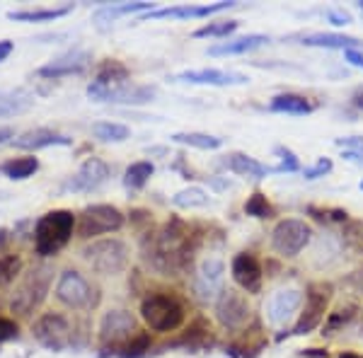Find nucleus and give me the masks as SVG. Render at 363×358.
Here are the masks:
<instances>
[{
	"mask_svg": "<svg viewBox=\"0 0 363 358\" xmlns=\"http://www.w3.org/2000/svg\"><path fill=\"white\" fill-rule=\"evenodd\" d=\"M233 272V281L250 296H257L262 291V281H264V272H262L259 262L252 252H240V254L233 257L230 264Z\"/></svg>",
	"mask_w": 363,
	"mask_h": 358,
	"instance_id": "dca6fc26",
	"label": "nucleus"
},
{
	"mask_svg": "<svg viewBox=\"0 0 363 358\" xmlns=\"http://www.w3.org/2000/svg\"><path fill=\"white\" fill-rule=\"evenodd\" d=\"M75 228V216L70 211H49L34 225V250L42 257H54L68 245Z\"/></svg>",
	"mask_w": 363,
	"mask_h": 358,
	"instance_id": "f257e3e1",
	"label": "nucleus"
},
{
	"mask_svg": "<svg viewBox=\"0 0 363 358\" xmlns=\"http://www.w3.org/2000/svg\"><path fill=\"white\" fill-rule=\"evenodd\" d=\"M313 240V228L306 220L284 218L272 230V247L281 257H298Z\"/></svg>",
	"mask_w": 363,
	"mask_h": 358,
	"instance_id": "423d86ee",
	"label": "nucleus"
},
{
	"mask_svg": "<svg viewBox=\"0 0 363 358\" xmlns=\"http://www.w3.org/2000/svg\"><path fill=\"white\" fill-rule=\"evenodd\" d=\"M303 305V293L298 289H279L269 296L264 305L267 320L272 325H286V322L294 317Z\"/></svg>",
	"mask_w": 363,
	"mask_h": 358,
	"instance_id": "f3484780",
	"label": "nucleus"
},
{
	"mask_svg": "<svg viewBox=\"0 0 363 358\" xmlns=\"http://www.w3.org/2000/svg\"><path fill=\"white\" fill-rule=\"evenodd\" d=\"M277 155L281 157V162L277 167H274V172L277 174H284V172H298L301 169V160L296 157L294 150L284 148V145H277Z\"/></svg>",
	"mask_w": 363,
	"mask_h": 358,
	"instance_id": "e433bc0d",
	"label": "nucleus"
},
{
	"mask_svg": "<svg viewBox=\"0 0 363 358\" xmlns=\"http://www.w3.org/2000/svg\"><path fill=\"white\" fill-rule=\"evenodd\" d=\"M124 228V213L112 203H95L87 206L78 218V237L92 240L97 235L116 233Z\"/></svg>",
	"mask_w": 363,
	"mask_h": 358,
	"instance_id": "39448f33",
	"label": "nucleus"
},
{
	"mask_svg": "<svg viewBox=\"0 0 363 358\" xmlns=\"http://www.w3.org/2000/svg\"><path fill=\"white\" fill-rule=\"evenodd\" d=\"M303 356H308V358H327V351H320V349H308V351H303Z\"/></svg>",
	"mask_w": 363,
	"mask_h": 358,
	"instance_id": "09e8293b",
	"label": "nucleus"
},
{
	"mask_svg": "<svg viewBox=\"0 0 363 358\" xmlns=\"http://www.w3.org/2000/svg\"><path fill=\"white\" fill-rule=\"evenodd\" d=\"M223 165L230 169V172L240 174V177H250V179H264V177H269V174H277L274 172V167L262 165L259 160L245 155V152H230V155H225Z\"/></svg>",
	"mask_w": 363,
	"mask_h": 358,
	"instance_id": "412c9836",
	"label": "nucleus"
},
{
	"mask_svg": "<svg viewBox=\"0 0 363 358\" xmlns=\"http://www.w3.org/2000/svg\"><path fill=\"white\" fill-rule=\"evenodd\" d=\"M83 259L90 264L92 272L102 274V276H114L121 274L128 264V247L126 242L116 237H107V240H95L87 247H83Z\"/></svg>",
	"mask_w": 363,
	"mask_h": 358,
	"instance_id": "7ed1b4c3",
	"label": "nucleus"
},
{
	"mask_svg": "<svg viewBox=\"0 0 363 358\" xmlns=\"http://www.w3.org/2000/svg\"><path fill=\"white\" fill-rule=\"evenodd\" d=\"M51 279H54V269H51L49 264H42V267L32 269V272L25 276V281L17 286L13 303H10L13 313L29 315L34 308H39V305L44 303L46 293H49Z\"/></svg>",
	"mask_w": 363,
	"mask_h": 358,
	"instance_id": "20e7f679",
	"label": "nucleus"
},
{
	"mask_svg": "<svg viewBox=\"0 0 363 358\" xmlns=\"http://www.w3.org/2000/svg\"><path fill=\"white\" fill-rule=\"evenodd\" d=\"M216 317L228 330H238L250 320V303L247 296L235 289H225L216 301Z\"/></svg>",
	"mask_w": 363,
	"mask_h": 358,
	"instance_id": "4468645a",
	"label": "nucleus"
},
{
	"mask_svg": "<svg viewBox=\"0 0 363 358\" xmlns=\"http://www.w3.org/2000/svg\"><path fill=\"white\" fill-rule=\"evenodd\" d=\"M34 97L27 90H0V119L25 114L32 109Z\"/></svg>",
	"mask_w": 363,
	"mask_h": 358,
	"instance_id": "b1692460",
	"label": "nucleus"
},
{
	"mask_svg": "<svg viewBox=\"0 0 363 358\" xmlns=\"http://www.w3.org/2000/svg\"><path fill=\"white\" fill-rule=\"evenodd\" d=\"M17 337V325L13 320H5L0 317V342H10V339Z\"/></svg>",
	"mask_w": 363,
	"mask_h": 358,
	"instance_id": "79ce46f5",
	"label": "nucleus"
},
{
	"mask_svg": "<svg viewBox=\"0 0 363 358\" xmlns=\"http://www.w3.org/2000/svg\"><path fill=\"white\" fill-rule=\"evenodd\" d=\"M264 44H269V37H264V34H247V37L208 46V54L211 56H240V54H250V51L259 49V46H264Z\"/></svg>",
	"mask_w": 363,
	"mask_h": 358,
	"instance_id": "4be33fe9",
	"label": "nucleus"
},
{
	"mask_svg": "<svg viewBox=\"0 0 363 358\" xmlns=\"http://www.w3.org/2000/svg\"><path fill=\"white\" fill-rule=\"evenodd\" d=\"M223 281H225V264L218 257H206L199 264V272L194 276V296L199 303L211 305L220 298L223 293Z\"/></svg>",
	"mask_w": 363,
	"mask_h": 358,
	"instance_id": "9d476101",
	"label": "nucleus"
},
{
	"mask_svg": "<svg viewBox=\"0 0 363 358\" xmlns=\"http://www.w3.org/2000/svg\"><path fill=\"white\" fill-rule=\"evenodd\" d=\"M337 145L344 150H354L363 152V136H347V138H337Z\"/></svg>",
	"mask_w": 363,
	"mask_h": 358,
	"instance_id": "a19ab883",
	"label": "nucleus"
},
{
	"mask_svg": "<svg viewBox=\"0 0 363 358\" xmlns=\"http://www.w3.org/2000/svg\"><path fill=\"white\" fill-rule=\"evenodd\" d=\"M109 177H112V167H109L107 162L102 160V157H87L83 165H80L78 172H75L73 177L66 179L63 189H66V191H75V194H80V191H97Z\"/></svg>",
	"mask_w": 363,
	"mask_h": 358,
	"instance_id": "ddd939ff",
	"label": "nucleus"
},
{
	"mask_svg": "<svg viewBox=\"0 0 363 358\" xmlns=\"http://www.w3.org/2000/svg\"><path fill=\"white\" fill-rule=\"evenodd\" d=\"M172 80L191 85H213V87H230V85H247L250 78L235 70H220V68H199V70H182Z\"/></svg>",
	"mask_w": 363,
	"mask_h": 358,
	"instance_id": "2eb2a0df",
	"label": "nucleus"
},
{
	"mask_svg": "<svg viewBox=\"0 0 363 358\" xmlns=\"http://www.w3.org/2000/svg\"><path fill=\"white\" fill-rule=\"evenodd\" d=\"M359 8H361V13H363V0H361V3H359Z\"/></svg>",
	"mask_w": 363,
	"mask_h": 358,
	"instance_id": "3c124183",
	"label": "nucleus"
},
{
	"mask_svg": "<svg viewBox=\"0 0 363 358\" xmlns=\"http://www.w3.org/2000/svg\"><path fill=\"white\" fill-rule=\"evenodd\" d=\"M8 140H10V143H13V140H15V131H13V126H3V128H0V143H8Z\"/></svg>",
	"mask_w": 363,
	"mask_h": 358,
	"instance_id": "49530a36",
	"label": "nucleus"
},
{
	"mask_svg": "<svg viewBox=\"0 0 363 358\" xmlns=\"http://www.w3.org/2000/svg\"><path fill=\"white\" fill-rule=\"evenodd\" d=\"M150 10H153V3H116V5H104V8H99L92 20H95L97 27H107L124 15H133V13L145 15V13H150Z\"/></svg>",
	"mask_w": 363,
	"mask_h": 358,
	"instance_id": "5701e85b",
	"label": "nucleus"
},
{
	"mask_svg": "<svg viewBox=\"0 0 363 358\" xmlns=\"http://www.w3.org/2000/svg\"><path fill=\"white\" fill-rule=\"evenodd\" d=\"M92 136L99 143H124L131 138V128L116 124V121H97V124H92Z\"/></svg>",
	"mask_w": 363,
	"mask_h": 358,
	"instance_id": "cd10ccee",
	"label": "nucleus"
},
{
	"mask_svg": "<svg viewBox=\"0 0 363 358\" xmlns=\"http://www.w3.org/2000/svg\"><path fill=\"white\" fill-rule=\"evenodd\" d=\"M238 3L228 0V3H213V5H174V8H157L145 13L143 17H138V22L145 20H162V17H169V20H189V17H208L216 15L220 10L235 8Z\"/></svg>",
	"mask_w": 363,
	"mask_h": 358,
	"instance_id": "a211bd4d",
	"label": "nucleus"
},
{
	"mask_svg": "<svg viewBox=\"0 0 363 358\" xmlns=\"http://www.w3.org/2000/svg\"><path fill=\"white\" fill-rule=\"evenodd\" d=\"M344 58L351 63V66H356V68H363V54L361 51H356V49H349V51H344Z\"/></svg>",
	"mask_w": 363,
	"mask_h": 358,
	"instance_id": "37998d69",
	"label": "nucleus"
},
{
	"mask_svg": "<svg viewBox=\"0 0 363 358\" xmlns=\"http://www.w3.org/2000/svg\"><path fill=\"white\" fill-rule=\"evenodd\" d=\"M327 20L332 22L335 27H347V25H351V13H347L344 8H330L327 10Z\"/></svg>",
	"mask_w": 363,
	"mask_h": 358,
	"instance_id": "ea45409f",
	"label": "nucleus"
},
{
	"mask_svg": "<svg viewBox=\"0 0 363 358\" xmlns=\"http://www.w3.org/2000/svg\"><path fill=\"white\" fill-rule=\"evenodd\" d=\"M327 172H332V160H330V157H320L313 167L303 169V177H306V179H318V177H325Z\"/></svg>",
	"mask_w": 363,
	"mask_h": 358,
	"instance_id": "58836bf2",
	"label": "nucleus"
},
{
	"mask_svg": "<svg viewBox=\"0 0 363 358\" xmlns=\"http://www.w3.org/2000/svg\"><path fill=\"white\" fill-rule=\"evenodd\" d=\"M56 298L66 305V308H73V310H85V308L97 305V291L92 289L90 281L80 272H75V269H66V272L58 276Z\"/></svg>",
	"mask_w": 363,
	"mask_h": 358,
	"instance_id": "6e6552de",
	"label": "nucleus"
},
{
	"mask_svg": "<svg viewBox=\"0 0 363 358\" xmlns=\"http://www.w3.org/2000/svg\"><path fill=\"white\" fill-rule=\"evenodd\" d=\"M344 160L356 162V165H363V152H354V150H344Z\"/></svg>",
	"mask_w": 363,
	"mask_h": 358,
	"instance_id": "a18cd8bd",
	"label": "nucleus"
},
{
	"mask_svg": "<svg viewBox=\"0 0 363 358\" xmlns=\"http://www.w3.org/2000/svg\"><path fill=\"white\" fill-rule=\"evenodd\" d=\"M245 213L252 216V218L267 220V218H274V206L269 203V198L264 196V194L255 191L247 201H245Z\"/></svg>",
	"mask_w": 363,
	"mask_h": 358,
	"instance_id": "473e14b6",
	"label": "nucleus"
},
{
	"mask_svg": "<svg viewBox=\"0 0 363 358\" xmlns=\"http://www.w3.org/2000/svg\"><path fill=\"white\" fill-rule=\"evenodd\" d=\"M155 172V165L150 160H140V162H133V165L126 167L124 172V186L131 191H138L148 184V179L153 177Z\"/></svg>",
	"mask_w": 363,
	"mask_h": 358,
	"instance_id": "c756f323",
	"label": "nucleus"
},
{
	"mask_svg": "<svg viewBox=\"0 0 363 358\" xmlns=\"http://www.w3.org/2000/svg\"><path fill=\"white\" fill-rule=\"evenodd\" d=\"M128 83H131V73H128V68L121 61H116V58H109V61L99 63L95 80L87 85V97L95 99V102H102V97L107 95V92H114V90H119V87H126Z\"/></svg>",
	"mask_w": 363,
	"mask_h": 358,
	"instance_id": "f8f14e48",
	"label": "nucleus"
},
{
	"mask_svg": "<svg viewBox=\"0 0 363 358\" xmlns=\"http://www.w3.org/2000/svg\"><path fill=\"white\" fill-rule=\"evenodd\" d=\"M339 358H361V356H359V354H351V351H347V354H342Z\"/></svg>",
	"mask_w": 363,
	"mask_h": 358,
	"instance_id": "8fccbe9b",
	"label": "nucleus"
},
{
	"mask_svg": "<svg viewBox=\"0 0 363 358\" xmlns=\"http://www.w3.org/2000/svg\"><path fill=\"white\" fill-rule=\"evenodd\" d=\"M73 5H63V8H51V10H13L8 13L10 20L15 22H54L58 17H66Z\"/></svg>",
	"mask_w": 363,
	"mask_h": 358,
	"instance_id": "c85d7f7f",
	"label": "nucleus"
},
{
	"mask_svg": "<svg viewBox=\"0 0 363 358\" xmlns=\"http://www.w3.org/2000/svg\"><path fill=\"white\" fill-rule=\"evenodd\" d=\"M140 317L153 332H174L184 325V308L174 296L150 293L140 303Z\"/></svg>",
	"mask_w": 363,
	"mask_h": 358,
	"instance_id": "f03ea898",
	"label": "nucleus"
},
{
	"mask_svg": "<svg viewBox=\"0 0 363 358\" xmlns=\"http://www.w3.org/2000/svg\"><path fill=\"white\" fill-rule=\"evenodd\" d=\"M303 44L306 46H322V49H342V51H349V49H359L361 42L356 37H347V34H308L303 37Z\"/></svg>",
	"mask_w": 363,
	"mask_h": 358,
	"instance_id": "a878e982",
	"label": "nucleus"
},
{
	"mask_svg": "<svg viewBox=\"0 0 363 358\" xmlns=\"http://www.w3.org/2000/svg\"><path fill=\"white\" fill-rule=\"evenodd\" d=\"M92 63V54L85 49H73L68 54L54 58L51 63H46L37 70V75L42 78H63V75H73V73H83V70Z\"/></svg>",
	"mask_w": 363,
	"mask_h": 358,
	"instance_id": "6ab92c4d",
	"label": "nucleus"
},
{
	"mask_svg": "<svg viewBox=\"0 0 363 358\" xmlns=\"http://www.w3.org/2000/svg\"><path fill=\"white\" fill-rule=\"evenodd\" d=\"M13 49H15V44L10 42V39H3V42H0V63H3L10 54H13Z\"/></svg>",
	"mask_w": 363,
	"mask_h": 358,
	"instance_id": "c03bdc74",
	"label": "nucleus"
},
{
	"mask_svg": "<svg viewBox=\"0 0 363 358\" xmlns=\"http://www.w3.org/2000/svg\"><path fill=\"white\" fill-rule=\"evenodd\" d=\"M269 109L277 111V114H296V116H306L313 111V104H310L308 97L303 95H294V92H284V95H277L269 102Z\"/></svg>",
	"mask_w": 363,
	"mask_h": 358,
	"instance_id": "393cba45",
	"label": "nucleus"
},
{
	"mask_svg": "<svg viewBox=\"0 0 363 358\" xmlns=\"http://www.w3.org/2000/svg\"><path fill=\"white\" fill-rule=\"evenodd\" d=\"M351 102H354V107L363 109V85L354 90V95H351Z\"/></svg>",
	"mask_w": 363,
	"mask_h": 358,
	"instance_id": "de8ad7c7",
	"label": "nucleus"
},
{
	"mask_svg": "<svg viewBox=\"0 0 363 358\" xmlns=\"http://www.w3.org/2000/svg\"><path fill=\"white\" fill-rule=\"evenodd\" d=\"M172 203L177 208H184V211H191V208H203L211 203L208 194L201 189V186H186V189L177 191L172 196Z\"/></svg>",
	"mask_w": 363,
	"mask_h": 358,
	"instance_id": "7c9ffc66",
	"label": "nucleus"
},
{
	"mask_svg": "<svg viewBox=\"0 0 363 358\" xmlns=\"http://www.w3.org/2000/svg\"><path fill=\"white\" fill-rule=\"evenodd\" d=\"M359 189H361V191H363V181H361V184H359Z\"/></svg>",
	"mask_w": 363,
	"mask_h": 358,
	"instance_id": "603ef678",
	"label": "nucleus"
},
{
	"mask_svg": "<svg viewBox=\"0 0 363 358\" xmlns=\"http://www.w3.org/2000/svg\"><path fill=\"white\" fill-rule=\"evenodd\" d=\"M240 27L238 20H220V22H208V25L199 27L194 37H230L233 32Z\"/></svg>",
	"mask_w": 363,
	"mask_h": 358,
	"instance_id": "f704fd0d",
	"label": "nucleus"
},
{
	"mask_svg": "<svg viewBox=\"0 0 363 358\" xmlns=\"http://www.w3.org/2000/svg\"><path fill=\"white\" fill-rule=\"evenodd\" d=\"M354 310L356 308H342V310H337V313L330 317V322L325 325V332H322V334H332L339 325H347L351 317H354Z\"/></svg>",
	"mask_w": 363,
	"mask_h": 358,
	"instance_id": "4c0bfd02",
	"label": "nucleus"
},
{
	"mask_svg": "<svg viewBox=\"0 0 363 358\" xmlns=\"http://www.w3.org/2000/svg\"><path fill=\"white\" fill-rule=\"evenodd\" d=\"M13 145L20 150H42V148H51V145H73V138L51 131V128H32V131L15 136Z\"/></svg>",
	"mask_w": 363,
	"mask_h": 358,
	"instance_id": "aec40b11",
	"label": "nucleus"
},
{
	"mask_svg": "<svg viewBox=\"0 0 363 358\" xmlns=\"http://www.w3.org/2000/svg\"><path fill=\"white\" fill-rule=\"evenodd\" d=\"M148 351H150V334L138 332L136 337L119 351V358H143V356H148Z\"/></svg>",
	"mask_w": 363,
	"mask_h": 358,
	"instance_id": "72a5a7b5",
	"label": "nucleus"
},
{
	"mask_svg": "<svg viewBox=\"0 0 363 358\" xmlns=\"http://www.w3.org/2000/svg\"><path fill=\"white\" fill-rule=\"evenodd\" d=\"M22 272V259L15 254L10 257H3L0 259V286H8L15 281V276Z\"/></svg>",
	"mask_w": 363,
	"mask_h": 358,
	"instance_id": "c9c22d12",
	"label": "nucleus"
},
{
	"mask_svg": "<svg viewBox=\"0 0 363 358\" xmlns=\"http://www.w3.org/2000/svg\"><path fill=\"white\" fill-rule=\"evenodd\" d=\"M138 334L136 330V317H133L128 310H109L104 313L102 322H99V342H102L104 349L112 346L114 356H119V346H124L131 342Z\"/></svg>",
	"mask_w": 363,
	"mask_h": 358,
	"instance_id": "1a4fd4ad",
	"label": "nucleus"
},
{
	"mask_svg": "<svg viewBox=\"0 0 363 358\" xmlns=\"http://www.w3.org/2000/svg\"><path fill=\"white\" fill-rule=\"evenodd\" d=\"M332 298V286L330 284H310L306 293V305L303 313L298 317L294 327V337H306V334L315 332L322 325V320L327 317V308H330Z\"/></svg>",
	"mask_w": 363,
	"mask_h": 358,
	"instance_id": "0eeeda50",
	"label": "nucleus"
},
{
	"mask_svg": "<svg viewBox=\"0 0 363 358\" xmlns=\"http://www.w3.org/2000/svg\"><path fill=\"white\" fill-rule=\"evenodd\" d=\"M174 143L179 145H189V148H199V150H216L223 145V140L208 136V133H199V131H186V133H174L172 136Z\"/></svg>",
	"mask_w": 363,
	"mask_h": 358,
	"instance_id": "2f4dec72",
	"label": "nucleus"
},
{
	"mask_svg": "<svg viewBox=\"0 0 363 358\" xmlns=\"http://www.w3.org/2000/svg\"><path fill=\"white\" fill-rule=\"evenodd\" d=\"M32 334H34V339L49 351H63L73 342L68 320L58 313H46L39 317L32 327Z\"/></svg>",
	"mask_w": 363,
	"mask_h": 358,
	"instance_id": "9b49d317",
	"label": "nucleus"
},
{
	"mask_svg": "<svg viewBox=\"0 0 363 358\" xmlns=\"http://www.w3.org/2000/svg\"><path fill=\"white\" fill-rule=\"evenodd\" d=\"M37 169H39V160L34 155H27V157H15V160L3 162L0 172H3L8 179H13V181H22V179L32 177Z\"/></svg>",
	"mask_w": 363,
	"mask_h": 358,
	"instance_id": "bb28decb",
	"label": "nucleus"
}]
</instances>
